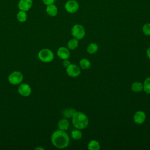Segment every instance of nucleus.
<instances>
[{"instance_id": "nucleus-1", "label": "nucleus", "mask_w": 150, "mask_h": 150, "mask_svg": "<svg viewBox=\"0 0 150 150\" xmlns=\"http://www.w3.org/2000/svg\"><path fill=\"white\" fill-rule=\"evenodd\" d=\"M51 142L56 148L63 149L67 147L70 143V138L65 131L57 129L51 135Z\"/></svg>"}, {"instance_id": "nucleus-2", "label": "nucleus", "mask_w": 150, "mask_h": 150, "mask_svg": "<svg viewBox=\"0 0 150 150\" xmlns=\"http://www.w3.org/2000/svg\"><path fill=\"white\" fill-rule=\"evenodd\" d=\"M72 124L74 127L79 129H83L87 128L89 120L87 116L83 112L77 111L72 117Z\"/></svg>"}, {"instance_id": "nucleus-3", "label": "nucleus", "mask_w": 150, "mask_h": 150, "mask_svg": "<svg viewBox=\"0 0 150 150\" xmlns=\"http://www.w3.org/2000/svg\"><path fill=\"white\" fill-rule=\"evenodd\" d=\"M38 57L42 62L49 63L54 59V53L49 49H42L38 53Z\"/></svg>"}, {"instance_id": "nucleus-4", "label": "nucleus", "mask_w": 150, "mask_h": 150, "mask_svg": "<svg viewBox=\"0 0 150 150\" xmlns=\"http://www.w3.org/2000/svg\"><path fill=\"white\" fill-rule=\"evenodd\" d=\"M72 36L78 39H82L86 35V30L84 26L80 24H76L71 28Z\"/></svg>"}, {"instance_id": "nucleus-5", "label": "nucleus", "mask_w": 150, "mask_h": 150, "mask_svg": "<svg viewBox=\"0 0 150 150\" xmlns=\"http://www.w3.org/2000/svg\"><path fill=\"white\" fill-rule=\"evenodd\" d=\"M23 79V74L19 71L12 72L8 76V81L12 85H18L22 83Z\"/></svg>"}, {"instance_id": "nucleus-6", "label": "nucleus", "mask_w": 150, "mask_h": 150, "mask_svg": "<svg viewBox=\"0 0 150 150\" xmlns=\"http://www.w3.org/2000/svg\"><path fill=\"white\" fill-rule=\"evenodd\" d=\"M66 71L67 74L71 77H77L81 73L80 67L75 64H70L66 67Z\"/></svg>"}, {"instance_id": "nucleus-7", "label": "nucleus", "mask_w": 150, "mask_h": 150, "mask_svg": "<svg viewBox=\"0 0 150 150\" xmlns=\"http://www.w3.org/2000/svg\"><path fill=\"white\" fill-rule=\"evenodd\" d=\"M79 3L76 0H69L66 2L64 5V8L66 11L67 12L71 13L77 12L79 9Z\"/></svg>"}, {"instance_id": "nucleus-8", "label": "nucleus", "mask_w": 150, "mask_h": 150, "mask_svg": "<svg viewBox=\"0 0 150 150\" xmlns=\"http://www.w3.org/2000/svg\"><path fill=\"white\" fill-rule=\"evenodd\" d=\"M18 91L22 96L28 97L31 94L32 89L29 84L26 83H22L19 86Z\"/></svg>"}, {"instance_id": "nucleus-9", "label": "nucleus", "mask_w": 150, "mask_h": 150, "mask_svg": "<svg viewBox=\"0 0 150 150\" xmlns=\"http://www.w3.org/2000/svg\"><path fill=\"white\" fill-rule=\"evenodd\" d=\"M33 5L32 0H19L18 2V8L19 10L28 11Z\"/></svg>"}, {"instance_id": "nucleus-10", "label": "nucleus", "mask_w": 150, "mask_h": 150, "mask_svg": "<svg viewBox=\"0 0 150 150\" xmlns=\"http://www.w3.org/2000/svg\"><path fill=\"white\" fill-rule=\"evenodd\" d=\"M133 119L135 124H142L146 120V114L143 111H137L134 114Z\"/></svg>"}, {"instance_id": "nucleus-11", "label": "nucleus", "mask_w": 150, "mask_h": 150, "mask_svg": "<svg viewBox=\"0 0 150 150\" xmlns=\"http://www.w3.org/2000/svg\"><path fill=\"white\" fill-rule=\"evenodd\" d=\"M57 54L58 57L62 60L68 59L70 56L69 49L66 47H60L57 51Z\"/></svg>"}, {"instance_id": "nucleus-12", "label": "nucleus", "mask_w": 150, "mask_h": 150, "mask_svg": "<svg viewBox=\"0 0 150 150\" xmlns=\"http://www.w3.org/2000/svg\"><path fill=\"white\" fill-rule=\"evenodd\" d=\"M46 12L48 15L54 17L57 15L58 10H57V6L53 4L47 5L46 8Z\"/></svg>"}, {"instance_id": "nucleus-13", "label": "nucleus", "mask_w": 150, "mask_h": 150, "mask_svg": "<svg viewBox=\"0 0 150 150\" xmlns=\"http://www.w3.org/2000/svg\"><path fill=\"white\" fill-rule=\"evenodd\" d=\"M69 122L67 118H62L57 123L59 129L62 131H66L69 128Z\"/></svg>"}, {"instance_id": "nucleus-14", "label": "nucleus", "mask_w": 150, "mask_h": 150, "mask_svg": "<svg viewBox=\"0 0 150 150\" xmlns=\"http://www.w3.org/2000/svg\"><path fill=\"white\" fill-rule=\"evenodd\" d=\"M131 90L135 93H139L143 90V84L139 81H135L131 85Z\"/></svg>"}, {"instance_id": "nucleus-15", "label": "nucleus", "mask_w": 150, "mask_h": 150, "mask_svg": "<svg viewBox=\"0 0 150 150\" xmlns=\"http://www.w3.org/2000/svg\"><path fill=\"white\" fill-rule=\"evenodd\" d=\"M87 148L89 150H99L100 148V145L98 141L92 139L88 142Z\"/></svg>"}, {"instance_id": "nucleus-16", "label": "nucleus", "mask_w": 150, "mask_h": 150, "mask_svg": "<svg viewBox=\"0 0 150 150\" xmlns=\"http://www.w3.org/2000/svg\"><path fill=\"white\" fill-rule=\"evenodd\" d=\"M79 46V40L76 38H73L70 39L67 44V47L70 50H74L76 49Z\"/></svg>"}, {"instance_id": "nucleus-17", "label": "nucleus", "mask_w": 150, "mask_h": 150, "mask_svg": "<svg viewBox=\"0 0 150 150\" xmlns=\"http://www.w3.org/2000/svg\"><path fill=\"white\" fill-rule=\"evenodd\" d=\"M98 49V46L96 43H91L87 47V52L89 54H93L96 53Z\"/></svg>"}, {"instance_id": "nucleus-18", "label": "nucleus", "mask_w": 150, "mask_h": 150, "mask_svg": "<svg viewBox=\"0 0 150 150\" xmlns=\"http://www.w3.org/2000/svg\"><path fill=\"white\" fill-rule=\"evenodd\" d=\"M16 18L20 22H25L28 18V15L26 11L20 10L16 14Z\"/></svg>"}, {"instance_id": "nucleus-19", "label": "nucleus", "mask_w": 150, "mask_h": 150, "mask_svg": "<svg viewBox=\"0 0 150 150\" xmlns=\"http://www.w3.org/2000/svg\"><path fill=\"white\" fill-rule=\"evenodd\" d=\"M79 66L83 70L89 69L91 67V63L87 59H82L79 61Z\"/></svg>"}, {"instance_id": "nucleus-20", "label": "nucleus", "mask_w": 150, "mask_h": 150, "mask_svg": "<svg viewBox=\"0 0 150 150\" xmlns=\"http://www.w3.org/2000/svg\"><path fill=\"white\" fill-rule=\"evenodd\" d=\"M77 111L74 108H67L63 111V115L65 118H70Z\"/></svg>"}, {"instance_id": "nucleus-21", "label": "nucleus", "mask_w": 150, "mask_h": 150, "mask_svg": "<svg viewBox=\"0 0 150 150\" xmlns=\"http://www.w3.org/2000/svg\"><path fill=\"white\" fill-rule=\"evenodd\" d=\"M71 137L73 139L78 141L79 139H80L82 137V132L80 131V129H75L74 130H73L71 132Z\"/></svg>"}, {"instance_id": "nucleus-22", "label": "nucleus", "mask_w": 150, "mask_h": 150, "mask_svg": "<svg viewBox=\"0 0 150 150\" xmlns=\"http://www.w3.org/2000/svg\"><path fill=\"white\" fill-rule=\"evenodd\" d=\"M143 90L146 94H150V77L145 79L143 83Z\"/></svg>"}, {"instance_id": "nucleus-23", "label": "nucleus", "mask_w": 150, "mask_h": 150, "mask_svg": "<svg viewBox=\"0 0 150 150\" xmlns=\"http://www.w3.org/2000/svg\"><path fill=\"white\" fill-rule=\"evenodd\" d=\"M142 32L146 36H150V23H147L142 26Z\"/></svg>"}, {"instance_id": "nucleus-24", "label": "nucleus", "mask_w": 150, "mask_h": 150, "mask_svg": "<svg viewBox=\"0 0 150 150\" xmlns=\"http://www.w3.org/2000/svg\"><path fill=\"white\" fill-rule=\"evenodd\" d=\"M42 1L45 5H48L50 4H53L55 2L56 0H42Z\"/></svg>"}, {"instance_id": "nucleus-25", "label": "nucleus", "mask_w": 150, "mask_h": 150, "mask_svg": "<svg viewBox=\"0 0 150 150\" xmlns=\"http://www.w3.org/2000/svg\"><path fill=\"white\" fill-rule=\"evenodd\" d=\"M70 61L68 60V59H65V60H63V65L65 67H67L68 66H69L70 64Z\"/></svg>"}, {"instance_id": "nucleus-26", "label": "nucleus", "mask_w": 150, "mask_h": 150, "mask_svg": "<svg viewBox=\"0 0 150 150\" xmlns=\"http://www.w3.org/2000/svg\"><path fill=\"white\" fill-rule=\"evenodd\" d=\"M146 56H147V57L150 59V47H149L148 48V49H147V50H146Z\"/></svg>"}, {"instance_id": "nucleus-27", "label": "nucleus", "mask_w": 150, "mask_h": 150, "mask_svg": "<svg viewBox=\"0 0 150 150\" xmlns=\"http://www.w3.org/2000/svg\"><path fill=\"white\" fill-rule=\"evenodd\" d=\"M35 149H41V150H43L44 148H42V147H38V148H35Z\"/></svg>"}]
</instances>
